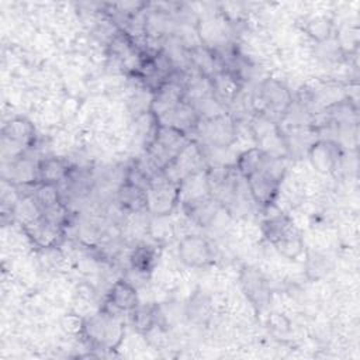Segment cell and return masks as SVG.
Segmentation results:
<instances>
[{
  "label": "cell",
  "mask_w": 360,
  "mask_h": 360,
  "mask_svg": "<svg viewBox=\"0 0 360 360\" xmlns=\"http://www.w3.org/2000/svg\"><path fill=\"white\" fill-rule=\"evenodd\" d=\"M180 262L187 267H204L214 260L211 243L201 235H187L179 242Z\"/></svg>",
  "instance_id": "ba28073f"
},
{
  "label": "cell",
  "mask_w": 360,
  "mask_h": 360,
  "mask_svg": "<svg viewBox=\"0 0 360 360\" xmlns=\"http://www.w3.org/2000/svg\"><path fill=\"white\" fill-rule=\"evenodd\" d=\"M125 335V323L121 314L107 308L84 319L82 336L94 350L117 349Z\"/></svg>",
  "instance_id": "6da1fadb"
},
{
  "label": "cell",
  "mask_w": 360,
  "mask_h": 360,
  "mask_svg": "<svg viewBox=\"0 0 360 360\" xmlns=\"http://www.w3.org/2000/svg\"><path fill=\"white\" fill-rule=\"evenodd\" d=\"M239 283L249 302L257 312L264 311L271 301V290L264 276L252 266H243L239 273Z\"/></svg>",
  "instance_id": "52a82bcc"
},
{
  "label": "cell",
  "mask_w": 360,
  "mask_h": 360,
  "mask_svg": "<svg viewBox=\"0 0 360 360\" xmlns=\"http://www.w3.org/2000/svg\"><path fill=\"white\" fill-rule=\"evenodd\" d=\"M269 325L276 330H287L290 326V322L287 318L281 316V314H270L269 316Z\"/></svg>",
  "instance_id": "4316f807"
},
{
  "label": "cell",
  "mask_w": 360,
  "mask_h": 360,
  "mask_svg": "<svg viewBox=\"0 0 360 360\" xmlns=\"http://www.w3.org/2000/svg\"><path fill=\"white\" fill-rule=\"evenodd\" d=\"M259 100L264 110L273 114H285L292 105V96L288 87L274 77L264 79L259 86Z\"/></svg>",
  "instance_id": "30bf717a"
},
{
  "label": "cell",
  "mask_w": 360,
  "mask_h": 360,
  "mask_svg": "<svg viewBox=\"0 0 360 360\" xmlns=\"http://www.w3.org/2000/svg\"><path fill=\"white\" fill-rule=\"evenodd\" d=\"M31 195H32L34 201L37 202V205L39 207L41 212L51 211L63 204L58 184L38 183Z\"/></svg>",
  "instance_id": "44dd1931"
},
{
  "label": "cell",
  "mask_w": 360,
  "mask_h": 360,
  "mask_svg": "<svg viewBox=\"0 0 360 360\" xmlns=\"http://www.w3.org/2000/svg\"><path fill=\"white\" fill-rule=\"evenodd\" d=\"M83 325H84V319L80 318L76 314H68L63 319H62V328L65 332L70 333V335H82L83 330Z\"/></svg>",
  "instance_id": "484cf974"
},
{
  "label": "cell",
  "mask_w": 360,
  "mask_h": 360,
  "mask_svg": "<svg viewBox=\"0 0 360 360\" xmlns=\"http://www.w3.org/2000/svg\"><path fill=\"white\" fill-rule=\"evenodd\" d=\"M263 233L276 250L287 259H297L304 253V240L285 214L269 217L263 222Z\"/></svg>",
  "instance_id": "277c9868"
},
{
  "label": "cell",
  "mask_w": 360,
  "mask_h": 360,
  "mask_svg": "<svg viewBox=\"0 0 360 360\" xmlns=\"http://www.w3.org/2000/svg\"><path fill=\"white\" fill-rule=\"evenodd\" d=\"M148 212L155 217L169 215L180 201V184L172 181L163 172L152 176L146 187Z\"/></svg>",
  "instance_id": "5b68a950"
},
{
  "label": "cell",
  "mask_w": 360,
  "mask_h": 360,
  "mask_svg": "<svg viewBox=\"0 0 360 360\" xmlns=\"http://www.w3.org/2000/svg\"><path fill=\"white\" fill-rule=\"evenodd\" d=\"M190 142L188 135L174 127L159 124L153 139L145 148L148 163L153 172H165Z\"/></svg>",
  "instance_id": "3957f363"
},
{
  "label": "cell",
  "mask_w": 360,
  "mask_h": 360,
  "mask_svg": "<svg viewBox=\"0 0 360 360\" xmlns=\"http://www.w3.org/2000/svg\"><path fill=\"white\" fill-rule=\"evenodd\" d=\"M284 172L285 166L281 158L267 155L260 167L243 179L252 200L257 205L270 207L274 202Z\"/></svg>",
  "instance_id": "7a4b0ae2"
},
{
  "label": "cell",
  "mask_w": 360,
  "mask_h": 360,
  "mask_svg": "<svg viewBox=\"0 0 360 360\" xmlns=\"http://www.w3.org/2000/svg\"><path fill=\"white\" fill-rule=\"evenodd\" d=\"M330 270V262L328 257L319 253H312L307 256V273L311 278H319Z\"/></svg>",
  "instance_id": "cb8c5ba5"
},
{
  "label": "cell",
  "mask_w": 360,
  "mask_h": 360,
  "mask_svg": "<svg viewBox=\"0 0 360 360\" xmlns=\"http://www.w3.org/2000/svg\"><path fill=\"white\" fill-rule=\"evenodd\" d=\"M158 120H159V124L174 127L188 135L190 132L197 129L201 121V117L191 103H188L187 100H183L181 103H179L177 105H174L173 108L162 114L160 117H158Z\"/></svg>",
  "instance_id": "4fadbf2b"
},
{
  "label": "cell",
  "mask_w": 360,
  "mask_h": 360,
  "mask_svg": "<svg viewBox=\"0 0 360 360\" xmlns=\"http://www.w3.org/2000/svg\"><path fill=\"white\" fill-rule=\"evenodd\" d=\"M139 305L136 288L127 280H118L112 284L107 294V309L117 314H131Z\"/></svg>",
  "instance_id": "5bb4252c"
},
{
  "label": "cell",
  "mask_w": 360,
  "mask_h": 360,
  "mask_svg": "<svg viewBox=\"0 0 360 360\" xmlns=\"http://www.w3.org/2000/svg\"><path fill=\"white\" fill-rule=\"evenodd\" d=\"M10 177L3 180H7L15 186H28L32 183L38 184L37 165H34L30 159L20 156L14 160H10Z\"/></svg>",
  "instance_id": "ffe728a7"
},
{
  "label": "cell",
  "mask_w": 360,
  "mask_h": 360,
  "mask_svg": "<svg viewBox=\"0 0 360 360\" xmlns=\"http://www.w3.org/2000/svg\"><path fill=\"white\" fill-rule=\"evenodd\" d=\"M22 228L28 239L38 249L56 248L63 236V225L56 224L44 214H41L31 222L22 225Z\"/></svg>",
  "instance_id": "9c48e42d"
},
{
  "label": "cell",
  "mask_w": 360,
  "mask_h": 360,
  "mask_svg": "<svg viewBox=\"0 0 360 360\" xmlns=\"http://www.w3.org/2000/svg\"><path fill=\"white\" fill-rule=\"evenodd\" d=\"M72 169L66 160L60 158H44L37 163L38 183L59 184L66 181Z\"/></svg>",
  "instance_id": "ac0fdd59"
},
{
  "label": "cell",
  "mask_w": 360,
  "mask_h": 360,
  "mask_svg": "<svg viewBox=\"0 0 360 360\" xmlns=\"http://www.w3.org/2000/svg\"><path fill=\"white\" fill-rule=\"evenodd\" d=\"M305 31L311 38L318 42H323L329 39L332 34V22L326 17H314L307 22Z\"/></svg>",
  "instance_id": "603a6c76"
},
{
  "label": "cell",
  "mask_w": 360,
  "mask_h": 360,
  "mask_svg": "<svg viewBox=\"0 0 360 360\" xmlns=\"http://www.w3.org/2000/svg\"><path fill=\"white\" fill-rule=\"evenodd\" d=\"M308 158L316 172L330 173L340 162L342 149L336 141L319 139L312 142L308 148Z\"/></svg>",
  "instance_id": "8fae6325"
},
{
  "label": "cell",
  "mask_w": 360,
  "mask_h": 360,
  "mask_svg": "<svg viewBox=\"0 0 360 360\" xmlns=\"http://www.w3.org/2000/svg\"><path fill=\"white\" fill-rule=\"evenodd\" d=\"M188 316L193 321H205L210 316V302L204 297L195 295L188 304Z\"/></svg>",
  "instance_id": "d4e9b609"
},
{
  "label": "cell",
  "mask_w": 360,
  "mask_h": 360,
  "mask_svg": "<svg viewBox=\"0 0 360 360\" xmlns=\"http://www.w3.org/2000/svg\"><path fill=\"white\" fill-rule=\"evenodd\" d=\"M181 205L184 214L190 218V221L200 226L210 225L217 217L218 211L222 208V204L210 193L197 198L183 201Z\"/></svg>",
  "instance_id": "7c38bea8"
},
{
  "label": "cell",
  "mask_w": 360,
  "mask_h": 360,
  "mask_svg": "<svg viewBox=\"0 0 360 360\" xmlns=\"http://www.w3.org/2000/svg\"><path fill=\"white\" fill-rule=\"evenodd\" d=\"M158 250L152 245L141 243L135 246L129 255V264L134 271L138 274L150 273L158 262Z\"/></svg>",
  "instance_id": "d6986e66"
},
{
  "label": "cell",
  "mask_w": 360,
  "mask_h": 360,
  "mask_svg": "<svg viewBox=\"0 0 360 360\" xmlns=\"http://www.w3.org/2000/svg\"><path fill=\"white\" fill-rule=\"evenodd\" d=\"M131 315L134 328L141 333H148L158 326L159 308L156 305H138Z\"/></svg>",
  "instance_id": "7402d4cb"
},
{
  "label": "cell",
  "mask_w": 360,
  "mask_h": 360,
  "mask_svg": "<svg viewBox=\"0 0 360 360\" xmlns=\"http://www.w3.org/2000/svg\"><path fill=\"white\" fill-rule=\"evenodd\" d=\"M1 139L6 143L24 149L34 142L35 128L25 118H21V117L13 118L4 124L1 129Z\"/></svg>",
  "instance_id": "2e32d148"
},
{
  "label": "cell",
  "mask_w": 360,
  "mask_h": 360,
  "mask_svg": "<svg viewBox=\"0 0 360 360\" xmlns=\"http://www.w3.org/2000/svg\"><path fill=\"white\" fill-rule=\"evenodd\" d=\"M195 131L207 145L214 148H228L236 141V124L226 112L201 118Z\"/></svg>",
  "instance_id": "8992f818"
},
{
  "label": "cell",
  "mask_w": 360,
  "mask_h": 360,
  "mask_svg": "<svg viewBox=\"0 0 360 360\" xmlns=\"http://www.w3.org/2000/svg\"><path fill=\"white\" fill-rule=\"evenodd\" d=\"M117 200L121 208L131 214H141L145 211L148 212L146 190L127 180H124L122 184L120 186Z\"/></svg>",
  "instance_id": "e0dca14e"
},
{
  "label": "cell",
  "mask_w": 360,
  "mask_h": 360,
  "mask_svg": "<svg viewBox=\"0 0 360 360\" xmlns=\"http://www.w3.org/2000/svg\"><path fill=\"white\" fill-rule=\"evenodd\" d=\"M210 79L212 87V97L222 107H225V104H231L232 101H235L242 87V79L226 70H219L214 73Z\"/></svg>",
  "instance_id": "9a60e30c"
}]
</instances>
